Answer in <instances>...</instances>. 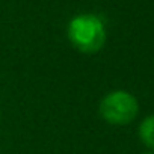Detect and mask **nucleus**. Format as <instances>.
Masks as SVG:
<instances>
[{"mask_svg":"<svg viewBox=\"0 0 154 154\" xmlns=\"http://www.w3.org/2000/svg\"><path fill=\"white\" fill-rule=\"evenodd\" d=\"M106 27L95 14L75 15L68 24V39L75 50L85 54L100 51L106 42Z\"/></svg>","mask_w":154,"mask_h":154,"instance_id":"1","label":"nucleus"},{"mask_svg":"<svg viewBox=\"0 0 154 154\" xmlns=\"http://www.w3.org/2000/svg\"><path fill=\"white\" fill-rule=\"evenodd\" d=\"M98 110L106 122L112 125H125L137 116L139 103L130 92L118 89L103 97Z\"/></svg>","mask_w":154,"mask_h":154,"instance_id":"2","label":"nucleus"},{"mask_svg":"<svg viewBox=\"0 0 154 154\" xmlns=\"http://www.w3.org/2000/svg\"><path fill=\"white\" fill-rule=\"evenodd\" d=\"M140 140L151 149H154V115L146 116L139 125Z\"/></svg>","mask_w":154,"mask_h":154,"instance_id":"3","label":"nucleus"},{"mask_svg":"<svg viewBox=\"0 0 154 154\" xmlns=\"http://www.w3.org/2000/svg\"><path fill=\"white\" fill-rule=\"evenodd\" d=\"M145 154H152V152H145Z\"/></svg>","mask_w":154,"mask_h":154,"instance_id":"4","label":"nucleus"}]
</instances>
